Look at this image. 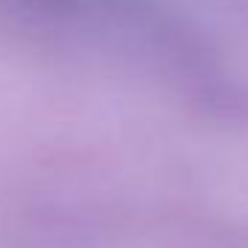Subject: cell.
I'll use <instances>...</instances> for the list:
<instances>
[{"label":"cell","mask_w":248,"mask_h":248,"mask_svg":"<svg viewBox=\"0 0 248 248\" xmlns=\"http://www.w3.org/2000/svg\"><path fill=\"white\" fill-rule=\"evenodd\" d=\"M46 3H63V6H107L119 0H46Z\"/></svg>","instance_id":"6da1fadb"}]
</instances>
